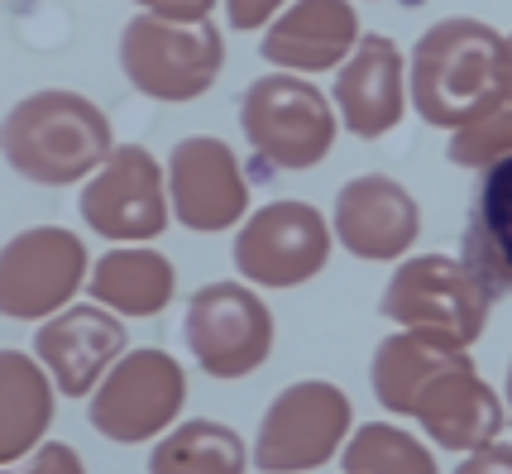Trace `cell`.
Listing matches in <instances>:
<instances>
[{
  "label": "cell",
  "mask_w": 512,
  "mask_h": 474,
  "mask_svg": "<svg viewBox=\"0 0 512 474\" xmlns=\"http://www.w3.org/2000/svg\"><path fill=\"white\" fill-rule=\"evenodd\" d=\"M512 91L508 34L474 15H446L407 53V101L436 130H465L498 111Z\"/></svg>",
  "instance_id": "6da1fadb"
},
{
  "label": "cell",
  "mask_w": 512,
  "mask_h": 474,
  "mask_svg": "<svg viewBox=\"0 0 512 474\" xmlns=\"http://www.w3.org/2000/svg\"><path fill=\"white\" fill-rule=\"evenodd\" d=\"M111 154V115L82 91H29L0 120V158L24 182H39V187H77Z\"/></svg>",
  "instance_id": "7a4b0ae2"
},
{
  "label": "cell",
  "mask_w": 512,
  "mask_h": 474,
  "mask_svg": "<svg viewBox=\"0 0 512 474\" xmlns=\"http://www.w3.org/2000/svg\"><path fill=\"white\" fill-rule=\"evenodd\" d=\"M379 312L431 345L469 350L489 326L493 293L455 254H407L383 288Z\"/></svg>",
  "instance_id": "3957f363"
},
{
  "label": "cell",
  "mask_w": 512,
  "mask_h": 474,
  "mask_svg": "<svg viewBox=\"0 0 512 474\" xmlns=\"http://www.w3.org/2000/svg\"><path fill=\"white\" fill-rule=\"evenodd\" d=\"M240 130L268 168L307 173L316 163H326V154L335 149L340 115L312 77L264 72L240 96Z\"/></svg>",
  "instance_id": "277c9868"
},
{
  "label": "cell",
  "mask_w": 512,
  "mask_h": 474,
  "mask_svg": "<svg viewBox=\"0 0 512 474\" xmlns=\"http://www.w3.org/2000/svg\"><path fill=\"white\" fill-rule=\"evenodd\" d=\"M355 436V403L331 379H297L259 417L249 465L259 474H312Z\"/></svg>",
  "instance_id": "5b68a950"
},
{
  "label": "cell",
  "mask_w": 512,
  "mask_h": 474,
  "mask_svg": "<svg viewBox=\"0 0 512 474\" xmlns=\"http://www.w3.org/2000/svg\"><path fill=\"white\" fill-rule=\"evenodd\" d=\"M225 68L221 24H173L154 15H134L120 29V72L149 101H197L216 87Z\"/></svg>",
  "instance_id": "8992f818"
},
{
  "label": "cell",
  "mask_w": 512,
  "mask_h": 474,
  "mask_svg": "<svg viewBox=\"0 0 512 474\" xmlns=\"http://www.w3.org/2000/svg\"><path fill=\"white\" fill-rule=\"evenodd\" d=\"M182 340L192 350V364L211 379H249L264 369L278 340V321L268 302L245 283H201L187 312H182Z\"/></svg>",
  "instance_id": "52a82bcc"
},
{
  "label": "cell",
  "mask_w": 512,
  "mask_h": 474,
  "mask_svg": "<svg viewBox=\"0 0 512 474\" xmlns=\"http://www.w3.org/2000/svg\"><path fill=\"white\" fill-rule=\"evenodd\" d=\"M182 403H187V369L168 350L139 345L87 398V417L96 436L115 446H144V441H163L178 427Z\"/></svg>",
  "instance_id": "ba28073f"
},
{
  "label": "cell",
  "mask_w": 512,
  "mask_h": 474,
  "mask_svg": "<svg viewBox=\"0 0 512 474\" xmlns=\"http://www.w3.org/2000/svg\"><path fill=\"white\" fill-rule=\"evenodd\" d=\"M91 278V254L67 226H29L0 245V316L44 326Z\"/></svg>",
  "instance_id": "9c48e42d"
},
{
  "label": "cell",
  "mask_w": 512,
  "mask_h": 474,
  "mask_svg": "<svg viewBox=\"0 0 512 474\" xmlns=\"http://www.w3.org/2000/svg\"><path fill=\"white\" fill-rule=\"evenodd\" d=\"M331 245V221L312 202L283 197V202L249 211L245 226L235 230L230 254H235V269L245 283L268 288V293H288V288L312 283L316 273L331 264Z\"/></svg>",
  "instance_id": "30bf717a"
},
{
  "label": "cell",
  "mask_w": 512,
  "mask_h": 474,
  "mask_svg": "<svg viewBox=\"0 0 512 474\" xmlns=\"http://www.w3.org/2000/svg\"><path fill=\"white\" fill-rule=\"evenodd\" d=\"M77 211L111 245H154L173 221L168 168L144 144H115V154L82 182Z\"/></svg>",
  "instance_id": "8fae6325"
},
{
  "label": "cell",
  "mask_w": 512,
  "mask_h": 474,
  "mask_svg": "<svg viewBox=\"0 0 512 474\" xmlns=\"http://www.w3.org/2000/svg\"><path fill=\"white\" fill-rule=\"evenodd\" d=\"M168 202L173 221L192 235H221L240 230L249 216V182L235 149L216 135H187L168 154Z\"/></svg>",
  "instance_id": "7c38bea8"
},
{
  "label": "cell",
  "mask_w": 512,
  "mask_h": 474,
  "mask_svg": "<svg viewBox=\"0 0 512 474\" xmlns=\"http://www.w3.org/2000/svg\"><path fill=\"white\" fill-rule=\"evenodd\" d=\"M331 230L364 264H402L422 240V206L388 173H359L335 192Z\"/></svg>",
  "instance_id": "4fadbf2b"
},
{
  "label": "cell",
  "mask_w": 512,
  "mask_h": 474,
  "mask_svg": "<svg viewBox=\"0 0 512 474\" xmlns=\"http://www.w3.org/2000/svg\"><path fill=\"white\" fill-rule=\"evenodd\" d=\"M125 355H130L125 321L96 302H72L53 321L34 326V360L48 369L58 398H91Z\"/></svg>",
  "instance_id": "5bb4252c"
},
{
  "label": "cell",
  "mask_w": 512,
  "mask_h": 474,
  "mask_svg": "<svg viewBox=\"0 0 512 474\" xmlns=\"http://www.w3.org/2000/svg\"><path fill=\"white\" fill-rule=\"evenodd\" d=\"M412 422H422V431L455 455H474L493 446L503 427H508V403L498 398V388L474 369V360L455 355V360L417 393L412 403Z\"/></svg>",
  "instance_id": "9a60e30c"
},
{
  "label": "cell",
  "mask_w": 512,
  "mask_h": 474,
  "mask_svg": "<svg viewBox=\"0 0 512 474\" xmlns=\"http://www.w3.org/2000/svg\"><path fill=\"white\" fill-rule=\"evenodd\" d=\"M331 106L355 139H383L407 115V53L388 34H364L359 48L335 72Z\"/></svg>",
  "instance_id": "2e32d148"
},
{
  "label": "cell",
  "mask_w": 512,
  "mask_h": 474,
  "mask_svg": "<svg viewBox=\"0 0 512 474\" xmlns=\"http://www.w3.org/2000/svg\"><path fill=\"white\" fill-rule=\"evenodd\" d=\"M364 29L350 0H292L278 20L259 34V58L278 72H340L345 58L359 48Z\"/></svg>",
  "instance_id": "e0dca14e"
},
{
  "label": "cell",
  "mask_w": 512,
  "mask_h": 474,
  "mask_svg": "<svg viewBox=\"0 0 512 474\" xmlns=\"http://www.w3.org/2000/svg\"><path fill=\"white\" fill-rule=\"evenodd\" d=\"M87 293L96 307L115 312L120 321H144V316L168 312V302L178 293V269L168 254L149 245H120L91 264Z\"/></svg>",
  "instance_id": "ac0fdd59"
},
{
  "label": "cell",
  "mask_w": 512,
  "mask_h": 474,
  "mask_svg": "<svg viewBox=\"0 0 512 474\" xmlns=\"http://www.w3.org/2000/svg\"><path fill=\"white\" fill-rule=\"evenodd\" d=\"M58 388L34 350H0V470L44 446Z\"/></svg>",
  "instance_id": "d6986e66"
},
{
  "label": "cell",
  "mask_w": 512,
  "mask_h": 474,
  "mask_svg": "<svg viewBox=\"0 0 512 474\" xmlns=\"http://www.w3.org/2000/svg\"><path fill=\"white\" fill-rule=\"evenodd\" d=\"M460 259L493 297L512 293V158L489 168V173H479Z\"/></svg>",
  "instance_id": "ffe728a7"
},
{
  "label": "cell",
  "mask_w": 512,
  "mask_h": 474,
  "mask_svg": "<svg viewBox=\"0 0 512 474\" xmlns=\"http://www.w3.org/2000/svg\"><path fill=\"white\" fill-rule=\"evenodd\" d=\"M465 350H446V345H431V340L412 336V331H393L374 345V360H369V388L393 417H412V403L441 369Z\"/></svg>",
  "instance_id": "44dd1931"
},
{
  "label": "cell",
  "mask_w": 512,
  "mask_h": 474,
  "mask_svg": "<svg viewBox=\"0 0 512 474\" xmlns=\"http://www.w3.org/2000/svg\"><path fill=\"white\" fill-rule=\"evenodd\" d=\"M245 470H249L245 436L235 427H225V422H211V417L178 422L149 451V474H245Z\"/></svg>",
  "instance_id": "7402d4cb"
},
{
  "label": "cell",
  "mask_w": 512,
  "mask_h": 474,
  "mask_svg": "<svg viewBox=\"0 0 512 474\" xmlns=\"http://www.w3.org/2000/svg\"><path fill=\"white\" fill-rule=\"evenodd\" d=\"M345 474H441L436 455L426 451L412 431L393 427V422H364L340 451Z\"/></svg>",
  "instance_id": "603a6c76"
},
{
  "label": "cell",
  "mask_w": 512,
  "mask_h": 474,
  "mask_svg": "<svg viewBox=\"0 0 512 474\" xmlns=\"http://www.w3.org/2000/svg\"><path fill=\"white\" fill-rule=\"evenodd\" d=\"M446 158L465 173H489L498 163L512 158V101H503L498 111H489L484 120H474L465 130H455L446 139Z\"/></svg>",
  "instance_id": "cb8c5ba5"
},
{
  "label": "cell",
  "mask_w": 512,
  "mask_h": 474,
  "mask_svg": "<svg viewBox=\"0 0 512 474\" xmlns=\"http://www.w3.org/2000/svg\"><path fill=\"white\" fill-rule=\"evenodd\" d=\"M0 474H87V460L72 451L67 441H44L39 451H29L15 465H5Z\"/></svg>",
  "instance_id": "d4e9b609"
},
{
  "label": "cell",
  "mask_w": 512,
  "mask_h": 474,
  "mask_svg": "<svg viewBox=\"0 0 512 474\" xmlns=\"http://www.w3.org/2000/svg\"><path fill=\"white\" fill-rule=\"evenodd\" d=\"M221 5H225V20H230L235 34H264L292 0H221Z\"/></svg>",
  "instance_id": "484cf974"
},
{
  "label": "cell",
  "mask_w": 512,
  "mask_h": 474,
  "mask_svg": "<svg viewBox=\"0 0 512 474\" xmlns=\"http://www.w3.org/2000/svg\"><path fill=\"white\" fill-rule=\"evenodd\" d=\"M139 15H154V20H173V24H201L211 20V10L221 0H134Z\"/></svg>",
  "instance_id": "4316f807"
},
{
  "label": "cell",
  "mask_w": 512,
  "mask_h": 474,
  "mask_svg": "<svg viewBox=\"0 0 512 474\" xmlns=\"http://www.w3.org/2000/svg\"><path fill=\"white\" fill-rule=\"evenodd\" d=\"M455 474H512V446L508 441H493L484 451L465 455V460L455 465Z\"/></svg>",
  "instance_id": "83f0119b"
},
{
  "label": "cell",
  "mask_w": 512,
  "mask_h": 474,
  "mask_svg": "<svg viewBox=\"0 0 512 474\" xmlns=\"http://www.w3.org/2000/svg\"><path fill=\"white\" fill-rule=\"evenodd\" d=\"M503 403H508V427H512V360H508V379H503Z\"/></svg>",
  "instance_id": "f1b7e54d"
},
{
  "label": "cell",
  "mask_w": 512,
  "mask_h": 474,
  "mask_svg": "<svg viewBox=\"0 0 512 474\" xmlns=\"http://www.w3.org/2000/svg\"><path fill=\"white\" fill-rule=\"evenodd\" d=\"M508 48H512V34H508ZM508 101H512V91H508Z\"/></svg>",
  "instance_id": "f546056e"
}]
</instances>
